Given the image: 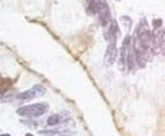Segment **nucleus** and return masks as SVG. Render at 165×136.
I'll list each match as a JSON object with an SVG mask.
<instances>
[{
    "instance_id": "f257e3e1",
    "label": "nucleus",
    "mask_w": 165,
    "mask_h": 136,
    "mask_svg": "<svg viewBox=\"0 0 165 136\" xmlns=\"http://www.w3.org/2000/svg\"><path fill=\"white\" fill-rule=\"evenodd\" d=\"M48 111V104L47 103H34L29 106H23L18 110V115L24 117V118H36L42 115H45Z\"/></svg>"
},
{
    "instance_id": "f03ea898",
    "label": "nucleus",
    "mask_w": 165,
    "mask_h": 136,
    "mask_svg": "<svg viewBox=\"0 0 165 136\" xmlns=\"http://www.w3.org/2000/svg\"><path fill=\"white\" fill-rule=\"evenodd\" d=\"M153 54L159 55L164 54V29L160 27V29H156L153 33Z\"/></svg>"
},
{
    "instance_id": "7ed1b4c3",
    "label": "nucleus",
    "mask_w": 165,
    "mask_h": 136,
    "mask_svg": "<svg viewBox=\"0 0 165 136\" xmlns=\"http://www.w3.org/2000/svg\"><path fill=\"white\" fill-rule=\"evenodd\" d=\"M45 93H46V89L42 85H40V84H37V85H33L31 89H28V90L18 94L17 98L21 101H29V99H33V98H36V97L43 96Z\"/></svg>"
},
{
    "instance_id": "20e7f679",
    "label": "nucleus",
    "mask_w": 165,
    "mask_h": 136,
    "mask_svg": "<svg viewBox=\"0 0 165 136\" xmlns=\"http://www.w3.org/2000/svg\"><path fill=\"white\" fill-rule=\"evenodd\" d=\"M117 56H118V50H117V46H116V42H111L107 47L106 51V64L108 66L114 64V61L117 60Z\"/></svg>"
},
{
    "instance_id": "39448f33",
    "label": "nucleus",
    "mask_w": 165,
    "mask_h": 136,
    "mask_svg": "<svg viewBox=\"0 0 165 136\" xmlns=\"http://www.w3.org/2000/svg\"><path fill=\"white\" fill-rule=\"evenodd\" d=\"M130 45H131V37L127 36V37H125L123 43H122V49L120 51V61H118V65H120V69L121 70H125V68H126V56H127V51H128Z\"/></svg>"
},
{
    "instance_id": "423d86ee",
    "label": "nucleus",
    "mask_w": 165,
    "mask_h": 136,
    "mask_svg": "<svg viewBox=\"0 0 165 136\" xmlns=\"http://www.w3.org/2000/svg\"><path fill=\"white\" fill-rule=\"evenodd\" d=\"M98 14H99V21H100L102 26H107L109 23V18H111V12H109V8L104 1H100L99 4V8H98Z\"/></svg>"
},
{
    "instance_id": "0eeeda50",
    "label": "nucleus",
    "mask_w": 165,
    "mask_h": 136,
    "mask_svg": "<svg viewBox=\"0 0 165 136\" xmlns=\"http://www.w3.org/2000/svg\"><path fill=\"white\" fill-rule=\"evenodd\" d=\"M120 35V28H118V23L116 21H112L109 27H108V32L106 35V38L111 42H116L117 36Z\"/></svg>"
},
{
    "instance_id": "6e6552de",
    "label": "nucleus",
    "mask_w": 165,
    "mask_h": 136,
    "mask_svg": "<svg viewBox=\"0 0 165 136\" xmlns=\"http://www.w3.org/2000/svg\"><path fill=\"white\" fill-rule=\"evenodd\" d=\"M60 121H61V118H60L59 115H52V116H50L48 118H47V125H48V126H55V125H57Z\"/></svg>"
},
{
    "instance_id": "1a4fd4ad",
    "label": "nucleus",
    "mask_w": 165,
    "mask_h": 136,
    "mask_svg": "<svg viewBox=\"0 0 165 136\" xmlns=\"http://www.w3.org/2000/svg\"><path fill=\"white\" fill-rule=\"evenodd\" d=\"M153 24H154V27H155V29H159V28L161 27V24H163V21H161V19H156V21L153 22Z\"/></svg>"
},
{
    "instance_id": "9d476101",
    "label": "nucleus",
    "mask_w": 165,
    "mask_h": 136,
    "mask_svg": "<svg viewBox=\"0 0 165 136\" xmlns=\"http://www.w3.org/2000/svg\"><path fill=\"white\" fill-rule=\"evenodd\" d=\"M23 124L27 125L28 127H37V124H34V122H29V121H23Z\"/></svg>"
},
{
    "instance_id": "9b49d317",
    "label": "nucleus",
    "mask_w": 165,
    "mask_h": 136,
    "mask_svg": "<svg viewBox=\"0 0 165 136\" xmlns=\"http://www.w3.org/2000/svg\"><path fill=\"white\" fill-rule=\"evenodd\" d=\"M0 136H10L9 134H3V135H0Z\"/></svg>"
},
{
    "instance_id": "f8f14e48",
    "label": "nucleus",
    "mask_w": 165,
    "mask_h": 136,
    "mask_svg": "<svg viewBox=\"0 0 165 136\" xmlns=\"http://www.w3.org/2000/svg\"><path fill=\"white\" fill-rule=\"evenodd\" d=\"M26 136H34V135H32V134H26Z\"/></svg>"
},
{
    "instance_id": "ddd939ff",
    "label": "nucleus",
    "mask_w": 165,
    "mask_h": 136,
    "mask_svg": "<svg viewBox=\"0 0 165 136\" xmlns=\"http://www.w3.org/2000/svg\"><path fill=\"white\" fill-rule=\"evenodd\" d=\"M59 136H66V135H59Z\"/></svg>"
}]
</instances>
